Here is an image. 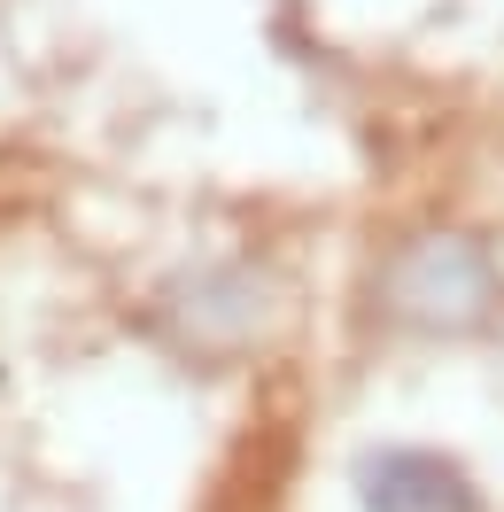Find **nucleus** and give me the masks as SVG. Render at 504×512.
Returning a JSON list of instances; mask_svg holds the SVG:
<instances>
[{
    "instance_id": "f03ea898",
    "label": "nucleus",
    "mask_w": 504,
    "mask_h": 512,
    "mask_svg": "<svg viewBox=\"0 0 504 512\" xmlns=\"http://www.w3.org/2000/svg\"><path fill=\"white\" fill-rule=\"evenodd\" d=\"M357 505L365 512H481L473 481L442 450H373L357 466Z\"/></svg>"
},
{
    "instance_id": "f257e3e1",
    "label": "nucleus",
    "mask_w": 504,
    "mask_h": 512,
    "mask_svg": "<svg viewBox=\"0 0 504 512\" xmlns=\"http://www.w3.org/2000/svg\"><path fill=\"white\" fill-rule=\"evenodd\" d=\"M380 303L411 326L466 334V326H481L504 303V280H497V264H489L481 241H466V233H419V241H404L388 256Z\"/></svg>"
}]
</instances>
